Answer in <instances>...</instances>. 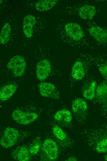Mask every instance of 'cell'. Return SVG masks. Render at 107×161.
Instances as JSON below:
<instances>
[{"label":"cell","mask_w":107,"mask_h":161,"mask_svg":"<svg viewBox=\"0 0 107 161\" xmlns=\"http://www.w3.org/2000/svg\"><path fill=\"white\" fill-rule=\"evenodd\" d=\"M93 61L97 67L102 77L107 80V61L99 57L93 58Z\"/></svg>","instance_id":"obj_21"},{"label":"cell","mask_w":107,"mask_h":161,"mask_svg":"<svg viewBox=\"0 0 107 161\" xmlns=\"http://www.w3.org/2000/svg\"><path fill=\"white\" fill-rule=\"evenodd\" d=\"M54 119L58 122L67 125L71 122L73 115L71 112L66 109H62L56 112L54 115Z\"/></svg>","instance_id":"obj_15"},{"label":"cell","mask_w":107,"mask_h":161,"mask_svg":"<svg viewBox=\"0 0 107 161\" xmlns=\"http://www.w3.org/2000/svg\"><path fill=\"white\" fill-rule=\"evenodd\" d=\"M71 107L72 111L75 115L81 118L85 116L88 110V105L84 99L78 98L73 101Z\"/></svg>","instance_id":"obj_12"},{"label":"cell","mask_w":107,"mask_h":161,"mask_svg":"<svg viewBox=\"0 0 107 161\" xmlns=\"http://www.w3.org/2000/svg\"><path fill=\"white\" fill-rule=\"evenodd\" d=\"M6 67L16 77L22 76L27 67L25 58L22 56L16 55L12 57L8 62Z\"/></svg>","instance_id":"obj_7"},{"label":"cell","mask_w":107,"mask_h":161,"mask_svg":"<svg viewBox=\"0 0 107 161\" xmlns=\"http://www.w3.org/2000/svg\"><path fill=\"white\" fill-rule=\"evenodd\" d=\"M52 70V63L49 59L43 58L40 59L36 67L37 78L40 81L45 80L50 75Z\"/></svg>","instance_id":"obj_9"},{"label":"cell","mask_w":107,"mask_h":161,"mask_svg":"<svg viewBox=\"0 0 107 161\" xmlns=\"http://www.w3.org/2000/svg\"><path fill=\"white\" fill-rule=\"evenodd\" d=\"M97 85V83L95 80H91L82 91L83 97L88 100L93 99L96 96V92Z\"/></svg>","instance_id":"obj_19"},{"label":"cell","mask_w":107,"mask_h":161,"mask_svg":"<svg viewBox=\"0 0 107 161\" xmlns=\"http://www.w3.org/2000/svg\"><path fill=\"white\" fill-rule=\"evenodd\" d=\"M53 134L60 143L68 144L70 141L65 132L59 126L54 125L52 129Z\"/></svg>","instance_id":"obj_20"},{"label":"cell","mask_w":107,"mask_h":161,"mask_svg":"<svg viewBox=\"0 0 107 161\" xmlns=\"http://www.w3.org/2000/svg\"><path fill=\"white\" fill-rule=\"evenodd\" d=\"M42 160L44 161H54L59 157L60 151L57 142L52 139H45L41 148Z\"/></svg>","instance_id":"obj_6"},{"label":"cell","mask_w":107,"mask_h":161,"mask_svg":"<svg viewBox=\"0 0 107 161\" xmlns=\"http://www.w3.org/2000/svg\"><path fill=\"white\" fill-rule=\"evenodd\" d=\"M14 34V25L11 22L5 23L2 27L0 32V43L6 45L11 41Z\"/></svg>","instance_id":"obj_13"},{"label":"cell","mask_w":107,"mask_h":161,"mask_svg":"<svg viewBox=\"0 0 107 161\" xmlns=\"http://www.w3.org/2000/svg\"><path fill=\"white\" fill-rule=\"evenodd\" d=\"M53 26L62 42L78 48L92 47L90 40L77 23L62 19Z\"/></svg>","instance_id":"obj_1"},{"label":"cell","mask_w":107,"mask_h":161,"mask_svg":"<svg viewBox=\"0 0 107 161\" xmlns=\"http://www.w3.org/2000/svg\"><path fill=\"white\" fill-rule=\"evenodd\" d=\"M39 93L43 97L57 99L60 96V93L55 85L47 82H42L38 85Z\"/></svg>","instance_id":"obj_11"},{"label":"cell","mask_w":107,"mask_h":161,"mask_svg":"<svg viewBox=\"0 0 107 161\" xmlns=\"http://www.w3.org/2000/svg\"><path fill=\"white\" fill-rule=\"evenodd\" d=\"M105 126L107 128V124H105Z\"/></svg>","instance_id":"obj_26"},{"label":"cell","mask_w":107,"mask_h":161,"mask_svg":"<svg viewBox=\"0 0 107 161\" xmlns=\"http://www.w3.org/2000/svg\"><path fill=\"white\" fill-rule=\"evenodd\" d=\"M41 141L40 138L38 137L32 142L28 149L32 156L37 155L42 147Z\"/></svg>","instance_id":"obj_22"},{"label":"cell","mask_w":107,"mask_h":161,"mask_svg":"<svg viewBox=\"0 0 107 161\" xmlns=\"http://www.w3.org/2000/svg\"><path fill=\"white\" fill-rule=\"evenodd\" d=\"M13 158L19 161H28L31 159V154L28 148L25 146L17 147L12 153Z\"/></svg>","instance_id":"obj_14"},{"label":"cell","mask_w":107,"mask_h":161,"mask_svg":"<svg viewBox=\"0 0 107 161\" xmlns=\"http://www.w3.org/2000/svg\"><path fill=\"white\" fill-rule=\"evenodd\" d=\"M104 159L105 161H107V154L105 155Z\"/></svg>","instance_id":"obj_25"},{"label":"cell","mask_w":107,"mask_h":161,"mask_svg":"<svg viewBox=\"0 0 107 161\" xmlns=\"http://www.w3.org/2000/svg\"><path fill=\"white\" fill-rule=\"evenodd\" d=\"M77 159L74 157H69L65 160V161H77Z\"/></svg>","instance_id":"obj_24"},{"label":"cell","mask_w":107,"mask_h":161,"mask_svg":"<svg viewBox=\"0 0 107 161\" xmlns=\"http://www.w3.org/2000/svg\"><path fill=\"white\" fill-rule=\"evenodd\" d=\"M93 139V147L94 150L99 153H107V134L98 136Z\"/></svg>","instance_id":"obj_16"},{"label":"cell","mask_w":107,"mask_h":161,"mask_svg":"<svg viewBox=\"0 0 107 161\" xmlns=\"http://www.w3.org/2000/svg\"><path fill=\"white\" fill-rule=\"evenodd\" d=\"M41 18L32 14H28L23 19L22 29L23 36L28 41L35 38L38 33L44 26V23L41 20Z\"/></svg>","instance_id":"obj_3"},{"label":"cell","mask_w":107,"mask_h":161,"mask_svg":"<svg viewBox=\"0 0 107 161\" xmlns=\"http://www.w3.org/2000/svg\"><path fill=\"white\" fill-rule=\"evenodd\" d=\"M87 25V32L93 41L98 45L107 48V29L93 20L88 21Z\"/></svg>","instance_id":"obj_4"},{"label":"cell","mask_w":107,"mask_h":161,"mask_svg":"<svg viewBox=\"0 0 107 161\" xmlns=\"http://www.w3.org/2000/svg\"><path fill=\"white\" fill-rule=\"evenodd\" d=\"M93 61V57L88 55H82L74 62L71 68V75L75 80L80 81L85 77L86 69Z\"/></svg>","instance_id":"obj_5"},{"label":"cell","mask_w":107,"mask_h":161,"mask_svg":"<svg viewBox=\"0 0 107 161\" xmlns=\"http://www.w3.org/2000/svg\"><path fill=\"white\" fill-rule=\"evenodd\" d=\"M18 130L15 128L8 127L4 130L0 140L1 146L8 148L14 146L19 137Z\"/></svg>","instance_id":"obj_8"},{"label":"cell","mask_w":107,"mask_h":161,"mask_svg":"<svg viewBox=\"0 0 107 161\" xmlns=\"http://www.w3.org/2000/svg\"><path fill=\"white\" fill-rule=\"evenodd\" d=\"M13 119L18 123L23 125H28L36 120L38 115L35 113L26 112L17 109L11 114Z\"/></svg>","instance_id":"obj_10"},{"label":"cell","mask_w":107,"mask_h":161,"mask_svg":"<svg viewBox=\"0 0 107 161\" xmlns=\"http://www.w3.org/2000/svg\"><path fill=\"white\" fill-rule=\"evenodd\" d=\"M63 11L68 15L89 21L93 20L97 13L98 10L94 4L86 1L83 3L68 4L63 9Z\"/></svg>","instance_id":"obj_2"},{"label":"cell","mask_w":107,"mask_h":161,"mask_svg":"<svg viewBox=\"0 0 107 161\" xmlns=\"http://www.w3.org/2000/svg\"><path fill=\"white\" fill-rule=\"evenodd\" d=\"M96 96L99 98L107 96V81L102 82L97 85Z\"/></svg>","instance_id":"obj_23"},{"label":"cell","mask_w":107,"mask_h":161,"mask_svg":"<svg viewBox=\"0 0 107 161\" xmlns=\"http://www.w3.org/2000/svg\"><path fill=\"white\" fill-rule=\"evenodd\" d=\"M17 86L14 84L5 85L1 87L0 99L1 101L7 100L12 97L17 90Z\"/></svg>","instance_id":"obj_17"},{"label":"cell","mask_w":107,"mask_h":161,"mask_svg":"<svg viewBox=\"0 0 107 161\" xmlns=\"http://www.w3.org/2000/svg\"><path fill=\"white\" fill-rule=\"evenodd\" d=\"M57 0H40L35 4V9L40 12H44L52 9L58 2Z\"/></svg>","instance_id":"obj_18"}]
</instances>
